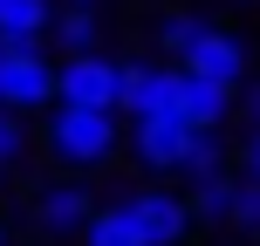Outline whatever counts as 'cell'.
Listing matches in <instances>:
<instances>
[{"instance_id":"obj_1","label":"cell","mask_w":260,"mask_h":246,"mask_svg":"<svg viewBox=\"0 0 260 246\" xmlns=\"http://www.w3.org/2000/svg\"><path fill=\"white\" fill-rule=\"evenodd\" d=\"M35 151H48V164L69 171V178H96L123 157V117L117 110H82V103H48Z\"/></svg>"},{"instance_id":"obj_2","label":"cell","mask_w":260,"mask_h":246,"mask_svg":"<svg viewBox=\"0 0 260 246\" xmlns=\"http://www.w3.org/2000/svg\"><path fill=\"white\" fill-rule=\"evenodd\" d=\"M89 212H96L89 178H69V171H48V178H35V192H27V226H35V239H48V246L82 239Z\"/></svg>"},{"instance_id":"obj_3","label":"cell","mask_w":260,"mask_h":246,"mask_svg":"<svg viewBox=\"0 0 260 246\" xmlns=\"http://www.w3.org/2000/svg\"><path fill=\"white\" fill-rule=\"evenodd\" d=\"M55 103V55L41 41H0V110L35 123Z\"/></svg>"},{"instance_id":"obj_4","label":"cell","mask_w":260,"mask_h":246,"mask_svg":"<svg viewBox=\"0 0 260 246\" xmlns=\"http://www.w3.org/2000/svg\"><path fill=\"white\" fill-rule=\"evenodd\" d=\"M117 205L130 212V226L144 233V246H185V239L199 233L192 212H185V192H178V185H165V178H137V185H123Z\"/></svg>"},{"instance_id":"obj_5","label":"cell","mask_w":260,"mask_h":246,"mask_svg":"<svg viewBox=\"0 0 260 246\" xmlns=\"http://www.w3.org/2000/svg\"><path fill=\"white\" fill-rule=\"evenodd\" d=\"M185 76H206V82H226V89H240V82L253 76V41L240 34L233 21H206L192 34V48L178 55Z\"/></svg>"},{"instance_id":"obj_6","label":"cell","mask_w":260,"mask_h":246,"mask_svg":"<svg viewBox=\"0 0 260 246\" xmlns=\"http://www.w3.org/2000/svg\"><path fill=\"white\" fill-rule=\"evenodd\" d=\"M55 103L117 110V103H123V62H117V55H103V48L62 55V62H55Z\"/></svg>"},{"instance_id":"obj_7","label":"cell","mask_w":260,"mask_h":246,"mask_svg":"<svg viewBox=\"0 0 260 246\" xmlns=\"http://www.w3.org/2000/svg\"><path fill=\"white\" fill-rule=\"evenodd\" d=\"M185 144H192V130H185L178 117H123V157L144 171V178H165L171 185Z\"/></svg>"},{"instance_id":"obj_8","label":"cell","mask_w":260,"mask_h":246,"mask_svg":"<svg viewBox=\"0 0 260 246\" xmlns=\"http://www.w3.org/2000/svg\"><path fill=\"white\" fill-rule=\"evenodd\" d=\"M117 117H178V62L130 55L123 62V103Z\"/></svg>"},{"instance_id":"obj_9","label":"cell","mask_w":260,"mask_h":246,"mask_svg":"<svg viewBox=\"0 0 260 246\" xmlns=\"http://www.w3.org/2000/svg\"><path fill=\"white\" fill-rule=\"evenodd\" d=\"M219 178H233V137H226V130H192L171 185H178V192H199V185H219Z\"/></svg>"},{"instance_id":"obj_10","label":"cell","mask_w":260,"mask_h":246,"mask_svg":"<svg viewBox=\"0 0 260 246\" xmlns=\"http://www.w3.org/2000/svg\"><path fill=\"white\" fill-rule=\"evenodd\" d=\"M233 96H240V89L178 68V123H185V130H226V123H233Z\"/></svg>"},{"instance_id":"obj_11","label":"cell","mask_w":260,"mask_h":246,"mask_svg":"<svg viewBox=\"0 0 260 246\" xmlns=\"http://www.w3.org/2000/svg\"><path fill=\"white\" fill-rule=\"evenodd\" d=\"M199 27H206V14H199V7H157V14H151V27H144V41H151L157 62H178V55L192 48Z\"/></svg>"},{"instance_id":"obj_12","label":"cell","mask_w":260,"mask_h":246,"mask_svg":"<svg viewBox=\"0 0 260 246\" xmlns=\"http://www.w3.org/2000/svg\"><path fill=\"white\" fill-rule=\"evenodd\" d=\"M76 246H144V233L130 226V212L117 198H96V212H89V226H82Z\"/></svg>"},{"instance_id":"obj_13","label":"cell","mask_w":260,"mask_h":246,"mask_svg":"<svg viewBox=\"0 0 260 246\" xmlns=\"http://www.w3.org/2000/svg\"><path fill=\"white\" fill-rule=\"evenodd\" d=\"M55 27V0H0V41H41Z\"/></svg>"},{"instance_id":"obj_14","label":"cell","mask_w":260,"mask_h":246,"mask_svg":"<svg viewBox=\"0 0 260 246\" xmlns=\"http://www.w3.org/2000/svg\"><path fill=\"white\" fill-rule=\"evenodd\" d=\"M55 48L62 55H89V48H103V14H82V7H55Z\"/></svg>"},{"instance_id":"obj_15","label":"cell","mask_w":260,"mask_h":246,"mask_svg":"<svg viewBox=\"0 0 260 246\" xmlns=\"http://www.w3.org/2000/svg\"><path fill=\"white\" fill-rule=\"evenodd\" d=\"M27 157H35V123L14 117V110H0V178H21Z\"/></svg>"},{"instance_id":"obj_16","label":"cell","mask_w":260,"mask_h":246,"mask_svg":"<svg viewBox=\"0 0 260 246\" xmlns=\"http://www.w3.org/2000/svg\"><path fill=\"white\" fill-rule=\"evenodd\" d=\"M226 233L260 239V185H253V178H233V198H226Z\"/></svg>"},{"instance_id":"obj_17","label":"cell","mask_w":260,"mask_h":246,"mask_svg":"<svg viewBox=\"0 0 260 246\" xmlns=\"http://www.w3.org/2000/svg\"><path fill=\"white\" fill-rule=\"evenodd\" d=\"M226 198H233V178L185 192V212H192V226H212V233H219V226H226Z\"/></svg>"},{"instance_id":"obj_18","label":"cell","mask_w":260,"mask_h":246,"mask_svg":"<svg viewBox=\"0 0 260 246\" xmlns=\"http://www.w3.org/2000/svg\"><path fill=\"white\" fill-rule=\"evenodd\" d=\"M233 123H240V130H260V68L240 82V96H233Z\"/></svg>"},{"instance_id":"obj_19","label":"cell","mask_w":260,"mask_h":246,"mask_svg":"<svg viewBox=\"0 0 260 246\" xmlns=\"http://www.w3.org/2000/svg\"><path fill=\"white\" fill-rule=\"evenodd\" d=\"M233 178H253V185H260V130H240V144H233Z\"/></svg>"},{"instance_id":"obj_20","label":"cell","mask_w":260,"mask_h":246,"mask_svg":"<svg viewBox=\"0 0 260 246\" xmlns=\"http://www.w3.org/2000/svg\"><path fill=\"white\" fill-rule=\"evenodd\" d=\"M55 7H82V14H110V0H55Z\"/></svg>"},{"instance_id":"obj_21","label":"cell","mask_w":260,"mask_h":246,"mask_svg":"<svg viewBox=\"0 0 260 246\" xmlns=\"http://www.w3.org/2000/svg\"><path fill=\"white\" fill-rule=\"evenodd\" d=\"M0 246H14V219H7V212H0Z\"/></svg>"},{"instance_id":"obj_22","label":"cell","mask_w":260,"mask_h":246,"mask_svg":"<svg viewBox=\"0 0 260 246\" xmlns=\"http://www.w3.org/2000/svg\"><path fill=\"white\" fill-rule=\"evenodd\" d=\"M226 7H253V0H226Z\"/></svg>"}]
</instances>
